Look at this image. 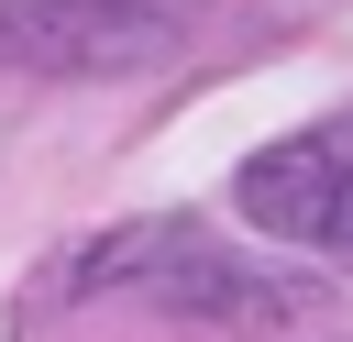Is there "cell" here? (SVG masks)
<instances>
[{
	"mask_svg": "<svg viewBox=\"0 0 353 342\" xmlns=\"http://www.w3.org/2000/svg\"><path fill=\"white\" fill-rule=\"evenodd\" d=\"M188 22H199V0H11L0 44L22 66H66V77L88 66V77H110V66H165L188 44Z\"/></svg>",
	"mask_w": 353,
	"mask_h": 342,
	"instance_id": "2",
	"label": "cell"
},
{
	"mask_svg": "<svg viewBox=\"0 0 353 342\" xmlns=\"http://www.w3.org/2000/svg\"><path fill=\"white\" fill-rule=\"evenodd\" d=\"M88 287H154V298H188V309H221V320H254V309H287L298 287H276V276H254V265H232L210 232H188V221H132L121 243H99L88 265H77Z\"/></svg>",
	"mask_w": 353,
	"mask_h": 342,
	"instance_id": "3",
	"label": "cell"
},
{
	"mask_svg": "<svg viewBox=\"0 0 353 342\" xmlns=\"http://www.w3.org/2000/svg\"><path fill=\"white\" fill-rule=\"evenodd\" d=\"M243 221L320 254V265H353V121H320V132H287L265 143L243 177H232Z\"/></svg>",
	"mask_w": 353,
	"mask_h": 342,
	"instance_id": "1",
	"label": "cell"
}]
</instances>
